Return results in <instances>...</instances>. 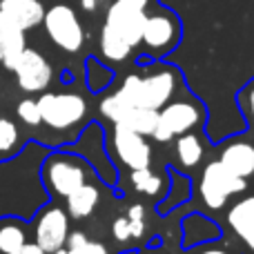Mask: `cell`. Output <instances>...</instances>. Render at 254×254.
<instances>
[{
    "label": "cell",
    "mask_w": 254,
    "mask_h": 254,
    "mask_svg": "<svg viewBox=\"0 0 254 254\" xmlns=\"http://www.w3.org/2000/svg\"><path fill=\"white\" fill-rule=\"evenodd\" d=\"M49 149L40 140H27L16 156L0 161V216L29 221L49 201L40 181V163Z\"/></svg>",
    "instance_id": "6da1fadb"
},
{
    "label": "cell",
    "mask_w": 254,
    "mask_h": 254,
    "mask_svg": "<svg viewBox=\"0 0 254 254\" xmlns=\"http://www.w3.org/2000/svg\"><path fill=\"white\" fill-rule=\"evenodd\" d=\"M154 2L158 0H110L98 34V58L105 65L114 69L136 56Z\"/></svg>",
    "instance_id": "7a4b0ae2"
},
{
    "label": "cell",
    "mask_w": 254,
    "mask_h": 254,
    "mask_svg": "<svg viewBox=\"0 0 254 254\" xmlns=\"http://www.w3.org/2000/svg\"><path fill=\"white\" fill-rule=\"evenodd\" d=\"M181 89H185V80L179 67L163 61H136V69L125 76L114 92L127 105L158 112Z\"/></svg>",
    "instance_id": "3957f363"
},
{
    "label": "cell",
    "mask_w": 254,
    "mask_h": 254,
    "mask_svg": "<svg viewBox=\"0 0 254 254\" xmlns=\"http://www.w3.org/2000/svg\"><path fill=\"white\" fill-rule=\"evenodd\" d=\"M96 179L98 174L94 172L92 163L78 152L65 147H52L40 163V181L49 198H56V201H63L80 185Z\"/></svg>",
    "instance_id": "277c9868"
},
{
    "label": "cell",
    "mask_w": 254,
    "mask_h": 254,
    "mask_svg": "<svg viewBox=\"0 0 254 254\" xmlns=\"http://www.w3.org/2000/svg\"><path fill=\"white\" fill-rule=\"evenodd\" d=\"M43 125L58 134L78 136L80 129L89 123V103L78 92H43L38 98Z\"/></svg>",
    "instance_id": "5b68a950"
},
{
    "label": "cell",
    "mask_w": 254,
    "mask_h": 254,
    "mask_svg": "<svg viewBox=\"0 0 254 254\" xmlns=\"http://www.w3.org/2000/svg\"><path fill=\"white\" fill-rule=\"evenodd\" d=\"M205 121L207 112L203 107V103L185 87L165 107L158 110V125L152 134V140H156L158 145H167L176 136L201 129L205 125Z\"/></svg>",
    "instance_id": "8992f818"
},
{
    "label": "cell",
    "mask_w": 254,
    "mask_h": 254,
    "mask_svg": "<svg viewBox=\"0 0 254 254\" xmlns=\"http://www.w3.org/2000/svg\"><path fill=\"white\" fill-rule=\"evenodd\" d=\"M181 38H183V22L179 13L161 2H154L143 27V38H140L143 54L140 56L149 61H163L179 47Z\"/></svg>",
    "instance_id": "52a82bcc"
},
{
    "label": "cell",
    "mask_w": 254,
    "mask_h": 254,
    "mask_svg": "<svg viewBox=\"0 0 254 254\" xmlns=\"http://www.w3.org/2000/svg\"><path fill=\"white\" fill-rule=\"evenodd\" d=\"M252 185L248 181L234 176L219 158L205 163L201 170V183H198V194L201 201L210 212H223L230 205V201L241 194H246Z\"/></svg>",
    "instance_id": "ba28073f"
},
{
    "label": "cell",
    "mask_w": 254,
    "mask_h": 254,
    "mask_svg": "<svg viewBox=\"0 0 254 254\" xmlns=\"http://www.w3.org/2000/svg\"><path fill=\"white\" fill-rule=\"evenodd\" d=\"M61 147L78 152L80 156H85L92 163L98 179L105 183V188H116V183H119V172H116L114 161H112L110 152H107V134L98 121H89L71 143L61 145Z\"/></svg>",
    "instance_id": "9c48e42d"
},
{
    "label": "cell",
    "mask_w": 254,
    "mask_h": 254,
    "mask_svg": "<svg viewBox=\"0 0 254 254\" xmlns=\"http://www.w3.org/2000/svg\"><path fill=\"white\" fill-rule=\"evenodd\" d=\"M69 232H71V219L67 214L65 205L58 203L56 198H49L29 219V239L38 243L45 250V254L63 250Z\"/></svg>",
    "instance_id": "30bf717a"
},
{
    "label": "cell",
    "mask_w": 254,
    "mask_h": 254,
    "mask_svg": "<svg viewBox=\"0 0 254 254\" xmlns=\"http://www.w3.org/2000/svg\"><path fill=\"white\" fill-rule=\"evenodd\" d=\"M43 27L47 38L65 54H78L85 47V27L71 4L58 2L45 11Z\"/></svg>",
    "instance_id": "8fae6325"
},
{
    "label": "cell",
    "mask_w": 254,
    "mask_h": 254,
    "mask_svg": "<svg viewBox=\"0 0 254 254\" xmlns=\"http://www.w3.org/2000/svg\"><path fill=\"white\" fill-rule=\"evenodd\" d=\"M107 152L112 161L116 158L127 170H140L152 165V145L147 136L125 125H112V134L107 136Z\"/></svg>",
    "instance_id": "7c38bea8"
},
{
    "label": "cell",
    "mask_w": 254,
    "mask_h": 254,
    "mask_svg": "<svg viewBox=\"0 0 254 254\" xmlns=\"http://www.w3.org/2000/svg\"><path fill=\"white\" fill-rule=\"evenodd\" d=\"M225 230L239 254H254V190L232 198L225 207Z\"/></svg>",
    "instance_id": "4fadbf2b"
},
{
    "label": "cell",
    "mask_w": 254,
    "mask_h": 254,
    "mask_svg": "<svg viewBox=\"0 0 254 254\" xmlns=\"http://www.w3.org/2000/svg\"><path fill=\"white\" fill-rule=\"evenodd\" d=\"M16 85L20 92L25 94H43L49 89L54 80V71L49 61L38 52V49L27 47L22 52V58L16 67Z\"/></svg>",
    "instance_id": "5bb4252c"
},
{
    "label": "cell",
    "mask_w": 254,
    "mask_h": 254,
    "mask_svg": "<svg viewBox=\"0 0 254 254\" xmlns=\"http://www.w3.org/2000/svg\"><path fill=\"white\" fill-rule=\"evenodd\" d=\"M216 158H219L234 176H239V179L254 185V136L250 131L225 140V143L221 145V152Z\"/></svg>",
    "instance_id": "9a60e30c"
},
{
    "label": "cell",
    "mask_w": 254,
    "mask_h": 254,
    "mask_svg": "<svg viewBox=\"0 0 254 254\" xmlns=\"http://www.w3.org/2000/svg\"><path fill=\"white\" fill-rule=\"evenodd\" d=\"M103 181H89V183L80 185L78 190L69 194L67 198H63V205H65L67 214H69L71 221H85V219H92L94 212L98 210L101 205V198H103Z\"/></svg>",
    "instance_id": "2e32d148"
},
{
    "label": "cell",
    "mask_w": 254,
    "mask_h": 254,
    "mask_svg": "<svg viewBox=\"0 0 254 254\" xmlns=\"http://www.w3.org/2000/svg\"><path fill=\"white\" fill-rule=\"evenodd\" d=\"M0 47H2V63L0 65L13 74L22 58V52L27 49V38H25V29L18 27L2 11H0Z\"/></svg>",
    "instance_id": "e0dca14e"
},
{
    "label": "cell",
    "mask_w": 254,
    "mask_h": 254,
    "mask_svg": "<svg viewBox=\"0 0 254 254\" xmlns=\"http://www.w3.org/2000/svg\"><path fill=\"white\" fill-rule=\"evenodd\" d=\"M221 237H223V230L201 212H190L183 219V243H181L183 250L203 246V243L221 241Z\"/></svg>",
    "instance_id": "ac0fdd59"
},
{
    "label": "cell",
    "mask_w": 254,
    "mask_h": 254,
    "mask_svg": "<svg viewBox=\"0 0 254 254\" xmlns=\"http://www.w3.org/2000/svg\"><path fill=\"white\" fill-rule=\"evenodd\" d=\"M0 11L11 18L18 27L29 31L43 25L47 9L43 7L40 0H0Z\"/></svg>",
    "instance_id": "d6986e66"
},
{
    "label": "cell",
    "mask_w": 254,
    "mask_h": 254,
    "mask_svg": "<svg viewBox=\"0 0 254 254\" xmlns=\"http://www.w3.org/2000/svg\"><path fill=\"white\" fill-rule=\"evenodd\" d=\"M174 161H176V170L188 172L194 170L203 163V156H205V145L201 140V134L198 131H188V134L176 136L174 140Z\"/></svg>",
    "instance_id": "ffe728a7"
},
{
    "label": "cell",
    "mask_w": 254,
    "mask_h": 254,
    "mask_svg": "<svg viewBox=\"0 0 254 254\" xmlns=\"http://www.w3.org/2000/svg\"><path fill=\"white\" fill-rule=\"evenodd\" d=\"M129 183L134 188V192L161 201L165 196L167 188H170V170L158 172L152 170V165L140 167V170H129Z\"/></svg>",
    "instance_id": "44dd1931"
},
{
    "label": "cell",
    "mask_w": 254,
    "mask_h": 254,
    "mask_svg": "<svg viewBox=\"0 0 254 254\" xmlns=\"http://www.w3.org/2000/svg\"><path fill=\"white\" fill-rule=\"evenodd\" d=\"M192 196V181L185 176L181 170H170V188H167L165 196L158 201L156 212L158 214H170L172 210L185 205Z\"/></svg>",
    "instance_id": "7402d4cb"
},
{
    "label": "cell",
    "mask_w": 254,
    "mask_h": 254,
    "mask_svg": "<svg viewBox=\"0 0 254 254\" xmlns=\"http://www.w3.org/2000/svg\"><path fill=\"white\" fill-rule=\"evenodd\" d=\"M29 241V221L20 216H0V254H9Z\"/></svg>",
    "instance_id": "603a6c76"
},
{
    "label": "cell",
    "mask_w": 254,
    "mask_h": 254,
    "mask_svg": "<svg viewBox=\"0 0 254 254\" xmlns=\"http://www.w3.org/2000/svg\"><path fill=\"white\" fill-rule=\"evenodd\" d=\"M116 78V71L112 69L110 65L101 61L96 56H89L85 61V83H87V89L92 94H103Z\"/></svg>",
    "instance_id": "cb8c5ba5"
},
{
    "label": "cell",
    "mask_w": 254,
    "mask_h": 254,
    "mask_svg": "<svg viewBox=\"0 0 254 254\" xmlns=\"http://www.w3.org/2000/svg\"><path fill=\"white\" fill-rule=\"evenodd\" d=\"M114 125H125V127H129V129L152 138L154 129H156V125H158V112L147 110V107H129L123 119Z\"/></svg>",
    "instance_id": "d4e9b609"
},
{
    "label": "cell",
    "mask_w": 254,
    "mask_h": 254,
    "mask_svg": "<svg viewBox=\"0 0 254 254\" xmlns=\"http://www.w3.org/2000/svg\"><path fill=\"white\" fill-rule=\"evenodd\" d=\"M25 143L20 140V129H18L16 121L9 116H0V161L16 156Z\"/></svg>",
    "instance_id": "484cf974"
},
{
    "label": "cell",
    "mask_w": 254,
    "mask_h": 254,
    "mask_svg": "<svg viewBox=\"0 0 254 254\" xmlns=\"http://www.w3.org/2000/svg\"><path fill=\"white\" fill-rule=\"evenodd\" d=\"M67 254H114L110 250V246H105L103 241L89 239L83 230H71L65 243Z\"/></svg>",
    "instance_id": "4316f807"
},
{
    "label": "cell",
    "mask_w": 254,
    "mask_h": 254,
    "mask_svg": "<svg viewBox=\"0 0 254 254\" xmlns=\"http://www.w3.org/2000/svg\"><path fill=\"white\" fill-rule=\"evenodd\" d=\"M16 119L20 121L25 127H36L43 125V119H40V107H38V101L36 98H20L16 103Z\"/></svg>",
    "instance_id": "83f0119b"
},
{
    "label": "cell",
    "mask_w": 254,
    "mask_h": 254,
    "mask_svg": "<svg viewBox=\"0 0 254 254\" xmlns=\"http://www.w3.org/2000/svg\"><path fill=\"white\" fill-rule=\"evenodd\" d=\"M237 103H239V110H241L243 116H246L248 125L254 129V80H250V83L239 92Z\"/></svg>",
    "instance_id": "f1b7e54d"
},
{
    "label": "cell",
    "mask_w": 254,
    "mask_h": 254,
    "mask_svg": "<svg viewBox=\"0 0 254 254\" xmlns=\"http://www.w3.org/2000/svg\"><path fill=\"white\" fill-rule=\"evenodd\" d=\"M112 237H114V241H119V243L131 241V230H129V221H127L125 212L112 221Z\"/></svg>",
    "instance_id": "f546056e"
},
{
    "label": "cell",
    "mask_w": 254,
    "mask_h": 254,
    "mask_svg": "<svg viewBox=\"0 0 254 254\" xmlns=\"http://www.w3.org/2000/svg\"><path fill=\"white\" fill-rule=\"evenodd\" d=\"M78 4L87 16H96V13L105 11L107 4H110V0H78Z\"/></svg>",
    "instance_id": "4dcf8cb0"
},
{
    "label": "cell",
    "mask_w": 254,
    "mask_h": 254,
    "mask_svg": "<svg viewBox=\"0 0 254 254\" xmlns=\"http://www.w3.org/2000/svg\"><path fill=\"white\" fill-rule=\"evenodd\" d=\"M192 254H230V250L225 246H216V241L212 243H203V246H196V248H190Z\"/></svg>",
    "instance_id": "1f68e13d"
},
{
    "label": "cell",
    "mask_w": 254,
    "mask_h": 254,
    "mask_svg": "<svg viewBox=\"0 0 254 254\" xmlns=\"http://www.w3.org/2000/svg\"><path fill=\"white\" fill-rule=\"evenodd\" d=\"M9 254H45V250L36 241H31V239H29L27 243H22L20 248H16V250L9 252Z\"/></svg>",
    "instance_id": "d6a6232c"
},
{
    "label": "cell",
    "mask_w": 254,
    "mask_h": 254,
    "mask_svg": "<svg viewBox=\"0 0 254 254\" xmlns=\"http://www.w3.org/2000/svg\"><path fill=\"white\" fill-rule=\"evenodd\" d=\"M131 254H174L167 250L165 243H156V246H147V248H138V250H134Z\"/></svg>",
    "instance_id": "836d02e7"
},
{
    "label": "cell",
    "mask_w": 254,
    "mask_h": 254,
    "mask_svg": "<svg viewBox=\"0 0 254 254\" xmlns=\"http://www.w3.org/2000/svg\"><path fill=\"white\" fill-rule=\"evenodd\" d=\"M52 254H67V250L63 248V250H56V252H52Z\"/></svg>",
    "instance_id": "e575fe53"
},
{
    "label": "cell",
    "mask_w": 254,
    "mask_h": 254,
    "mask_svg": "<svg viewBox=\"0 0 254 254\" xmlns=\"http://www.w3.org/2000/svg\"><path fill=\"white\" fill-rule=\"evenodd\" d=\"M0 63H2V47H0Z\"/></svg>",
    "instance_id": "d590c367"
}]
</instances>
